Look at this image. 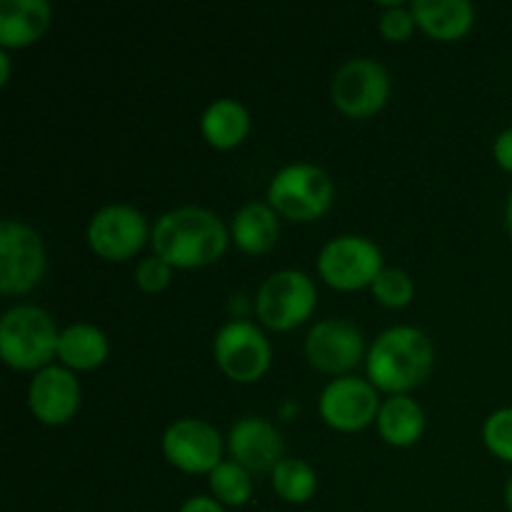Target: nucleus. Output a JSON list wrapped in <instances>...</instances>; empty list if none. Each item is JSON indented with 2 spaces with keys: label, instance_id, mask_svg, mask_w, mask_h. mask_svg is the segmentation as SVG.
<instances>
[{
  "label": "nucleus",
  "instance_id": "obj_2",
  "mask_svg": "<svg viewBox=\"0 0 512 512\" xmlns=\"http://www.w3.org/2000/svg\"><path fill=\"white\" fill-rule=\"evenodd\" d=\"M433 370V345L428 335L410 325H398L380 335L368 353V378L385 393L403 395L418 388Z\"/></svg>",
  "mask_w": 512,
  "mask_h": 512
},
{
  "label": "nucleus",
  "instance_id": "obj_23",
  "mask_svg": "<svg viewBox=\"0 0 512 512\" xmlns=\"http://www.w3.org/2000/svg\"><path fill=\"white\" fill-rule=\"evenodd\" d=\"M210 488H213L215 500L220 505H245L253 495V480L250 473L238 463H220L210 473Z\"/></svg>",
  "mask_w": 512,
  "mask_h": 512
},
{
  "label": "nucleus",
  "instance_id": "obj_31",
  "mask_svg": "<svg viewBox=\"0 0 512 512\" xmlns=\"http://www.w3.org/2000/svg\"><path fill=\"white\" fill-rule=\"evenodd\" d=\"M505 225H508V230H510V235H512V193H510V198H508V205H505Z\"/></svg>",
  "mask_w": 512,
  "mask_h": 512
},
{
  "label": "nucleus",
  "instance_id": "obj_9",
  "mask_svg": "<svg viewBox=\"0 0 512 512\" xmlns=\"http://www.w3.org/2000/svg\"><path fill=\"white\" fill-rule=\"evenodd\" d=\"M213 353L220 370L238 383H255L263 378L273 358L268 338L248 320L225 323L215 335Z\"/></svg>",
  "mask_w": 512,
  "mask_h": 512
},
{
  "label": "nucleus",
  "instance_id": "obj_5",
  "mask_svg": "<svg viewBox=\"0 0 512 512\" xmlns=\"http://www.w3.org/2000/svg\"><path fill=\"white\" fill-rule=\"evenodd\" d=\"M45 248L40 235L20 220L0 223V290L28 293L43 280Z\"/></svg>",
  "mask_w": 512,
  "mask_h": 512
},
{
  "label": "nucleus",
  "instance_id": "obj_19",
  "mask_svg": "<svg viewBox=\"0 0 512 512\" xmlns=\"http://www.w3.org/2000/svg\"><path fill=\"white\" fill-rule=\"evenodd\" d=\"M378 430L385 443L395 448H408L420 440L425 430V413L408 395H393L380 405Z\"/></svg>",
  "mask_w": 512,
  "mask_h": 512
},
{
  "label": "nucleus",
  "instance_id": "obj_10",
  "mask_svg": "<svg viewBox=\"0 0 512 512\" xmlns=\"http://www.w3.org/2000/svg\"><path fill=\"white\" fill-rule=\"evenodd\" d=\"M163 453L185 473H213L223 460V440L210 423L198 418L175 420L163 435Z\"/></svg>",
  "mask_w": 512,
  "mask_h": 512
},
{
  "label": "nucleus",
  "instance_id": "obj_4",
  "mask_svg": "<svg viewBox=\"0 0 512 512\" xmlns=\"http://www.w3.org/2000/svg\"><path fill=\"white\" fill-rule=\"evenodd\" d=\"M333 203V180L310 163L280 170L268 188V205L290 220H315Z\"/></svg>",
  "mask_w": 512,
  "mask_h": 512
},
{
  "label": "nucleus",
  "instance_id": "obj_6",
  "mask_svg": "<svg viewBox=\"0 0 512 512\" xmlns=\"http://www.w3.org/2000/svg\"><path fill=\"white\" fill-rule=\"evenodd\" d=\"M383 270V253L378 245L360 235L333 238L318 258V273L338 290H360L375 283Z\"/></svg>",
  "mask_w": 512,
  "mask_h": 512
},
{
  "label": "nucleus",
  "instance_id": "obj_14",
  "mask_svg": "<svg viewBox=\"0 0 512 512\" xmlns=\"http://www.w3.org/2000/svg\"><path fill=\"white\" fill-rule=\"evenodd\" d=\"M228 443L233 463L243 465L248 473H265V470L273 473L275 465L283 460L285 445L278 428L270 420L258 418V415L240 418L230 428Z\"/></svg>",
  "mask_w": 512,
  "mask_h": 512
},
{
  "label": "nucleus",
  "instance_id": "obj_3",
  "mask_svg": "<svg viewBox=\"0 0 512 512\" xmlns=\"http://www.w3.org/2000/svg\"><path fill=\"white\" fill-rule=\"evenodd\" d=\"M60 333L35 305H15L0 320V355L15 370H38L58 355Z\"/></svg>",
  "mask_w": 512,
  "mask_h": 512
},
{
  "label": "nucleus",
  "instance_id": "obj_13",
  "mask_svg": "<svg viewBox=\"0 0 512 512\" xmlns=\"http://www.w3.org/2000/svg\"><path fill=\"white\" fill-rule=\"evenodd\" d=\"M305 355L320 373L343 375L363 360V333L350 320H323L305 338Z\"/></svg>",
  "mask_w": 512,
  "mask_h": 512
},
{
  "label": "nucleus",
  "instance_id": "obj_15",
  "mask_svg": "<svg viewBox=\"0 0 512 512\" xmlns=\"http://www.w3.org/2000/svg\"><path fill=\"white\" fill-rule=\"evenodd\" d=\"M28 403L40 423L65 425L80 408L78 380L70 370L48 365L30 383Z\"/></svg>",
  "mask_w": 512,
  "mask_h": 512
},
{
  "label": "nucleus",
  "instance_id": "obj_16",
  "mask_svg": "<svg viewBox=\"0 0 512 512\" xmlns=\"http://www.w3.org/2000/svg\"><path fill=\"white\" fill-rule=\"evenodd\" d=\"M50 25L45 0H3L0 3V45L3 50L35 43Z\"/></svg>",
  "mask_w": 512,
  "mask_h": 512
},
{
  "label": "nucleus",
  "instance_id": "obj_32",
  "mask_svg": "<svg viewBox=\"0 0 512 512\" xmlns=\"http://www.w3.org/2000/svg\"><path fill=\"white\" fill-rule=\"evenodd\" d=\"M505 500H508V510L512 512V478H510L508 488H505Z\"/></svg>",
  "mask_w": 512,
  "mask_h": 512
},
{
  "label": "nucleus",
  "instance_id": "obj_24",
  "mask_svg": "<svg viewBox=\"0 0 512 512\" xmlns=\"http://www.w3.org/2000/svg\"><path fill=\"white\" fill-rule=\"evenodd\" d=\"M370 288H373L375 300L388 308H405L415 293L413 278L400 268H383Z\"/></svg>",
  "mask_w": 512,
  "mask_h": 512
},
{
  "label": "nucleus",
  "instance_id": "obj_20",
  "mask_svg": "<svg viewBox=\"0 0 512 512\" xmlns=\"http://www.w3.org/2000/svg\"><path fill=\"white\" fill-rule=\"evenodd\" d=\"M200 128H203L205 140L213 148L228 150L245 140L250 130V115L238 100H215V103L208 105L203 118H200Z\"/></svg>",
  "mask_w": 512,
  "mask_h": 512
},
{
  "label": "nucleus",
  "instance_id": "obj_25",
  "mask_svg": "<svg viewBox=\"0 0 512 512\" xmlns=\"http://www.w3.org/2000/svg\"><path fill=\"white\" fill-rule=\"evenodd\" d=\"M483 440L493 455L512 463V408L495 410L483 425Z\"/></svg>",
  "mask_w": 512,
  "mask_h": 512
},
{
  "label": "nucleus",
  "instance_id": "obj_17",
  "mask_svg": "<svg viewBox=\"0 0 512 512\" xmlns=\"http://www.w3.org/2000/svg\"><path fill=\"white\" fill-rule=\"evenodd\" d=\"M410 13L415 25L438 40L460 38L475 20V8L468 0H413Z\"/></svg>",
  "mask_w": 512,
  "mask_h": 512
},
{
  "label": "nucleus",
  "instance_id": "obj_29",
  "mask_svg": "<svg viewBox=\"0 0 512 512\" xmlns=\"http://www.w3.org/2000/svg\"><path fill=\"white\" fill-rule=\"evenodd\" d=\"M180 512H225L223 505L213 498H205V495H198V498L185 500V505Z\"/></svg>",
  "mask_w": 512,
  "mask_h": 512
},
{
  "label": "nucleus",
  "instance_id": "obj_21",
  "mask_svg": "<svg viewBox=\"0 0 512 512\" xmlns=\"http://www.w3.org/2000/svg\"><path fill=\"white\" fill-rule=\"evenodd\" d=\"M58 358L68 368L93 370L108 358V338L100 328L90 323H75L60 333Z\"/></svg>",
  "mask_w": 512,
  "mask_h": 512
},
{
  "label": "nucleus",
  "instance_id": "obj_1",
  "mask_svg": "<svg viewBox=\"0 0 512 512\" xmlns=\"http://www.w3.org/2000/svg\"><path fill=\"white\" fill-rule=\"evenodd\" d=\"M153 248L173 268H203L225 253L228 230L218 215L190 205L170 210L155 223Z\"/></svg>",
  "mask_w": 512,
  "mask_h": 512
},
{
  "label": "nucleus",
  "instance_id": "obj_8",
  "mask_svg": "<svg viewBox=\"0 0 512 512\" xmlns=\"http://www.w3.org/2000/svg\"><path fill=\"white\" fill-rule=\"evenodd\" d=\"M390 95V75L378 60L353 58L333 78V103L350 118L375 115Z\"/></svg>",
  "mask_w": 512,
  "mask_h": 512
},
{
  "label": "nucleus",
  "instance_id": "obj_27",
  "mask_svg": "<svg viewBox=\"0 0 512 512\" xmlns=\"http://www.w3.org/2000/svg\"><path fill=\"white\" fill-rule=\"evenodd\" d=\"M415 18L410 13V8H403V5L393 3L385 8L383 18H380V33L385 35L393 43H400V40H408L413 35Z\"/></svg>",
  "mask_w": 512,
  "mask_h": 512
},
{
  "label": "nucleus",
  "instance_id": "obj_22",
  "mask_svg": "<svg viewBox=\"0 0 512 512\" xmlns=\"http://www.w3.org/2000/svg\"><path fill=\"white\" fill-rule=\"evenodd\" d=\"M273 488L288 503H308L318 488V478L305 460L288 458L275 465Z\"/></svg>",
  "mask_w": 512,
  "mask_h": 512
},
{
  "label": "nucleus",
  "instance_id": "obj_26",
  "mask_svg": "<svg viewBox=\"0 0 512 512\" xmlns=\"http://www.w3.org/2000/svg\"><path fill=\"white\" fill-rule=\"evenodd\" d=\"M170 278H173V265H168L158 255L145 258L138 265V270H135V280H138V285L145 293H160V290L168 288Z\"/></svg>",
  "mask_w": 512,
  "mask_h": 512
},
{
  "label": "nucleus",
  "instance_id": "obj_28",
  "mask_svg": "<svg viewBox=\"0 0 512 512\" xmlns=\"http://www.w3.org/2000/svg\"><path fill=\"white\" fill-rule=\"evenodd\" d=\"M493 155L505 170H510V173H512V128L505 130V133H500L498 138H495Z\"/></svg>",
  "mask_w": 512,
  "mask_h": 512
},
{
  "label": "nucleus",
  "instance_id": "obj_30",
  "mask_svg": "<svg viewBox=\"0 0 512 512\" xmlns=\"http://www.w3.org/2000/svg\"><path fill=\"white\" fill-rule=\"evenodd\" d=\"M8 78H10V58L5 50H0V85L8 83Z\"/></svg>",
  "mask_w": 512,
  "mask_h": 512
},
{
  "label": "nucleus",
  "instance_id": "obj_11",
  "mask_svg": "<svg viewBox=\"0 0 512 512\" xmlns=\"http://www.w3.org/2000/svg\"><path fill=\"white\" fill-rule=\"evenodd\" d=\"M148 238V225L140 210L130 205H108L98 210L88 225V243L100 258L128 260Z\"/></svg>",
  "mask_w": 512,
  "mask_h": 512
},
{
  "label": "nucleus",
  "instance_id": "obj_12",
  "mask_svg": "<svg viewBox=\"0 0 512 512\" xmlns=\"http://www.w3.org/2000/svg\"><path fill=\"white\" fill-rule=\"evenodd\" d=\"M380 403L375 385L348 375L338 378L320 395V415L325 423L343 433H355L378 420Z\"/></svg>",
  "mask_w": 512,
  "mask_h": 512
},
{
  "label": "nucleus",
  "instance_id": "obj_18",
  "mask_svg": "<svg viewBox=\"0 0 512 512\" xmlns=\"http://www.w3.org/2000/svg\"><path fill=\"white\" fill-rule=\"evenodd\" d=\"M278 235V215H275V210L268 203H248L235 213L233 240L245 253H268L278 243Z\"/></svg>",
  "mask_w": 512,
  "mask_h": 512
},
{
  "label": "nucleus",
  "instance_id": "obj_7",
  "mask_svg": "<svg viewBox=\"0 0 512 512\" xmlns=\"http://www.w3.org/2000/svg\"><path fill=\"white\" fill-rule=\"evenodd\" d=\"M315 285L300 270L273 273L258 290L255 310L260 320L273 330H293L315 310Z\"/></svg>",
  "mask_w": 512,
  "mask_h": 512
}]
</instances>
